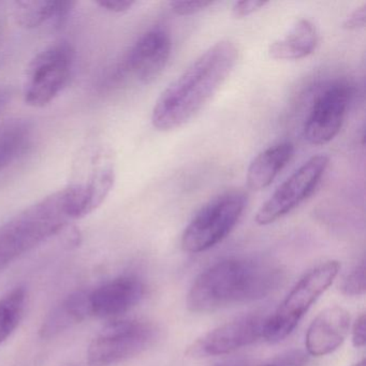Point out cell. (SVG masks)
Returning a JSON list of instances; mask_svg holds the SVG:
<instances>
[{"label":"cell","instance_id":"obj_9","mask_svg":"<svg viewBox=\"0 0 366 366\" xmlns=\"http://www.w3.org/2000/svg\"><path fill=\"white\" fill-rule=\"evenodd\" d=\"M329 166V157L312 156L292 173L257 212L259 226L277 222L312 196Z\"/></svg>","mask_w":366,"mask_h":366},{"label":"cell","instance_id":"obj_21","mask_svg":"<svg viewBox=\"0 0 366 366\" xmlns=\"http://www.w3.org/2000/svg\"><path fill=\"white\" fill-rule=\"evenodd\" d=\"M366 267L364 263L355 267L340 282V291L347 297H360L366 290Z\"/></svg>","mask_w":366,"mask_h":366},{"label":"cell","instance_id":"obj_15","mask_svg":"<svg viewBox=\"0 0 366 366\" xmlns=\"http://www.w3.org/2000/svg\"><path fill=\"white\" fill-rule=\"evenodd\" d=\"M89 291L72 292L46 315L39 329L42 340H52L92 316Z\"/></svg>","mask_w":366,"mask_h":366},{"label":"cell","instance_id":"obj_8","mask_svg":"<svg viewBox=\"0 0 366 366\" xmlns=\"http://www.w3.org/2000/svg\"><path fill=\"white\" fill-rule=\"evenodd\" d=\"M74 52L67 42H56L38 53L29 64L24 82V100L44 108L63 92L71 76Z\"/></svg>","mask_w":366,"mask_h":366},{"label":"cell","instance_id":"obj_17","mask_svg":"<svg viewBox=\"0 0 366 366\" xmlns=\"http://www.w3.org/2000/svg\"><path fill=\"white\" fill-rule=\"evenodd\" d=\"M319 35L314 23L301 19L269 46V55L276 61H300L314 53Z\"/></svg>","mask_w":366,"mask_h":366},{"label":"cell","instance_id":"obj_27","mask_svg":"<svg viewBox=\"0 0 366 366\" xmlns=\"http://www.w3.org/2000/svg\"><path fill=\"white\" fill-rule=\"evenodd\" d=\"M96 4L102 9L112 14H124L136 5L132 0H100Z\"/></svg>","mask_w":366,"mask_h":366},{"label":"cell","instance_id":"obj_6","mask_svg":"<svg viewBox=\"0 0 366 366\" xmlns=\"http://www.w3.org/2000/svg\"><path fill=\"white\" fill-rule=\"evenodd\" d=\"M247 196L241 190L224 192L207 202L182 235V248L189 254H200L224 241L241 219Z\"/></svg>","mask_w":366,"mask_h":366},{"label":"cell","instance_id":"obj_20","mask_svg":"<svg viewBox=\"0 0 366 366\" xmlns=\"http://www.w3.org/2000/svg\"><path fill=\"white\" fill-rule=\"evenodd\" d=\"M27 293L23 287L12 289L0 297V345L20 325L26 308Z\"/></svg>","mask_w":366,"mask_h":366},{"label":"cell","instance_id":"obj_23","mask_svg":"<svg viewBox=\"0 0 366 366\" xmlns=\"http://www.w3.org/2000/svg\"><path fill=\"white\" fill-rule=\"evenodd\" d=\"M213 5V1H172L170 3L172 11L181 16H192Z\"/></svg>","mask_w":366,"mask_h":366},{"label":"cell","instance_id":"obj_11","mask_svg":"<svg viewBox=\"0 0 366 366\" xmlns=\"http://www.w3.org/2000/svg\"><path fill=\"white\" fill-rule=\"evenodd\" d=\"M350 98V87L342 83L331 85L317 97L304 125V138L310 144L325 145L337 136Z\"/></svg>","mask_w":366,"mask_h":366},{"label":"cell","instance_id":"obj_29","mask_svg":"<svg viewBox=\"0 0 366 366\" xmlns=\"http://www.w3.org/2000/svg\"><path fill=\"white\" fill-rule=\"evenodd\" d=\"M366 365V363H365V360H361V361L360 362H357V364H355V365H352V366H365Z\"/></svg>","mask_w":366,"mask_h":366},{"label":"cell","instance_id":"obj_18","mask_svg":"<svg viewBox=\"0 0 366 366\" xmlns=\"http://www.w3.org/2000/svg\"><path fill=\"white\" fill-rule=\"evenodd\" d=\"M72 1L59 0H23L14 5V16L16 23L26 29H35L48 22L61 29L71 14Z\"/></svg>","mask_w":366,"mask_h":366},{"label":"cell","instance_id":"obj_12","mask_svg":"<svg viewBox=\"0 0 366 366\" xmlns=\"http://www.w3.org/2000/svg\"><path fill=\"white\" fill-rule=\"evenodd\" d=\"M172 40L166 29L154 27L143 34L132 46L126 67L141 83L154 82L170 59Z\"/></svg>","mask_w":366,"mask_h":366},{"label":"cell","instance_id":"obj_3","mask_svg":"<svg viewBox=\"0 0 366 366\" xmlns=\"http://www.w3.org/2000/svg\"><path fill=\"white\" fill-rule=\"evenodd\" d=\"M71 220L63 189L34 203L1 224L0 271L61 233Z\"/></svg>","mask_w":366,"mask_h":366},{"label":"cell","instance_id":"obj_14","mask_svg":"<svg viewBox=\"0 0 366 366\" xmlns=\"http://www.w3.org/2000/svg\"><path fill=\"white\" fill-rule=\"evenodd\" d=\"M350 329V315L340 306L325 308L310 323L305 336L307 353L312 357L330 355L342 346Z\"/></svg>","mask_w":366,"mask_h":366},{"label":"cell","instance_id":"obj_13","mask_svg":"<svg viewBox=\"0 0 366 366\" xmlns=\"http://www.w3.org/2000/svg\"><path fill=\"white\" fill-rule=\"evenodd\" d=\"M145 295V286L139 278L123 276L104 282L89 291L92 316L114 318L136 307Z\"/></svg>","mask_w":366,"mask_h":366},{"label":"cell","instance_id":"obj_26","mask_svg":"<svg viewBox=\"0 0 366 366\" xmlns=\"http://www.w3.org/2000/svg\"><path fill=\"white\" fill-rule=\"evenodd\" d=\"M351 342L355 348H363L366 344V317L365 314L360 315L352 325Z\"/></svg>","mask_w":366,"mask_h":366},{"label":"cell","instance_id":"obj_5","mask_svg":"<svg viewBox=\"0 0 366 366\" xmlns=\"http://www.w3.org/2000/svg\"><path fill=\"white\" fill-rule=\"evenodd\" d=\"M340 269L337 261H327L307 272L276 312L267 317L262 338L269 342H280L288 337L312 304L331 286Z\"/></svg>","mask_w":366,"mask_h":366},{"label":"cell","instance_id":"obj_24","mask_svg":"<svg viewBox=\"0 0 366 366\" xmlns=\"http://www.w3.org/2000/svg\"><path fill=\"white\" fill-rule=\"evenodd\" d=\"M267 5H269V1H260V0L237 1L232 7V16L235 19L247 18L258 10L262 9Z\"/></svg>","mask_w":366,"mask_h":366},{"label":"cell","instance_id":"obj_16","mask_svg":"<svg viewBox=\"0 0 366 366\" xmlns=\"http://www.w3.org/2000/svg\"><path fill=\"white\" fill-rule=\"evenodd\" d=\"M295 145L289 141L277 143L259 153L248 167L247 186L254 192L269 187L292 159Z\"/></svg>","mask_w":366,"mask_h":366},{"label":"cell","instance_id":"obj_10","mask_svg":"<svg viewBox=\"0 0 366 366\" xmlns=\"http://www.w3.org/2000/svg\"><path fill=\"white\" fill-rule=\"evenodd\" d=\"M265 320L267 317L247 316L224 323L197 338L186 355L192 359H207L254 344L263 337Z\"/></svg>","mask_w":366,"mask_h":366},{"label":"cell","instance_id":"obj_1","mask_svg":"<svg viewBox=\"0 0 366 366\" xmlns=\"http://www.w3.org/2000/svg\"><path fill=\"white\" fill-rule=\"evenodd\" d=\"M239 55L230 40L209 46L160 94L152 113L154 127L169 132L189 123L232 74Z\"/></svg>","mask_w":366,"mask_h":366},{"label":"cell","instance_id":"obj_2","mask_svg":"<svg viewBox=\"0 0 366 366\" xmlns=\"http://www.w3.org/2000/svg\"><path fill=\"white\" fill-rule=\"evenodd\" d=\"M284 280L280 267L258 260L226 259L211 265L194 280L187 295L188 310L207 314L233 304L264 299Z\"/></svg>","mask_w":366,"mask_h":366},{"label":"cell","instance_id":"obj_30","mask_svg":"<svg viewBox=\"0 0 366 366\" xmlns=\"http://www.w3.org/2000/svg\"><path fill=\"white\" fill-rule=\"evenodd\" d=\"M226 366H245V365H243V364H230V365H226Z\"/></svg>","mask_w":366,"mask_h":366},{"label":"cell","instance_id":"obj_25","mask_svg":"<svg viewBox=\"0 0 366 366\" xmlns=\"http://www.w3.org/2000/svg\"><path fill=\"white\" fill-rule=\"evenodd\" d=\"M366 24V4L357 7L355 11L351 12L346 20L342 23V29L346 31H359L364 29Z\"/></svg>","mask_w":366,"mask_h":366},{"label":"cell","instance_id":"obj_4","mask_svg":"<svg viewBox=\"0 0 366 366\" xmlns=\"http://www.w3.org/2000/svg\"><path fill=\"white\" fill-rule=\"evenodd\" d=\"M115 159L104 145L89 147L79 159L76 179L64 188L72 220L93 213L110 194L115 183Z\"/></svg>","mask_w":366,"mask_h":366},{"label":"cell","instance_id":"obj_19","mask_svg":"<svg viewBox=\"0 0 366 366\" xmlns=\"http://www.w3.org/2000/svg\"><path fill=\"white\" fill-rule=\"evenodd\" d=\"M31 128L22 119L10 122L0 129V171L16 162L31 142Z\"/></svg>","mask_w":366,"mask_h":366},{"label":"cell","instance_id":"obj_28","mask_svg":"<svg viewBox=\"0 0 366 366\" xmlns=\"http://www.w3.org/2000/svg\"><path fill=\"white\" fill-rule=\"evenodd\" d=\"M8 102H9V93L6 91H0V113L3 112Z\"/></svg>","mask_w":366,"mask_h":366},{"label":"cell","instance_id":"obj_22","mask_svg":"<svg viewBox=\"0 0 366 366\" xmlns=\"http://www.w3.org/2000/svg\"><path fill=\"white\" fill-rule=\"evenodd\" d=\"M308 355H310L305 351L293 349V350L287 351V352L273 357L259 366H307L308 362H310Z\"/></svg>","mask_w":366,"mask_h":366},{"label":"cell","instance_id":"obj_7","mask_svg":"<svg viewBox=\"0 0 366 366\" xmlns=\"http://www.w3.org/2000/svg\"><path fill=\"white\" fill-rule=\"evenodd\" d=\"M158 334L157 327L147 321H112L92 340L87 362L89 366H111L127 361L153 346Z\"/></svg>","mask_w":366,"mask_h":366}]
</instances>
